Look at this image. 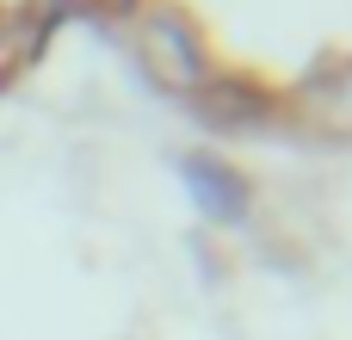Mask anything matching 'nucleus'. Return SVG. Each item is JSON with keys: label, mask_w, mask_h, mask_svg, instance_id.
<instances>
[{"label": "nucleus", "mask_w": 352, "mask_h": 340, "mask_svg": "<svg viewBox=\"0 0 352 340\" xmlns=\"http://www.w3.org/2000/svg\"><path fill=\"white\" fill-rule=\"evenodd\" d=\"M192 186L210 192V204H241V186H235V180H217V173H204V167L192 173Z\"/></svg>", "instance_id": "nucleus-1"}, {"label": "nucleus", "mask_w": 352, "mask_h": 340, "mask_svg": "<svg viewBox=\"0 0 352 340\" xmlns=\"http://www.w3.org/2000/svg\"><path fill=\"white\" fill-rule=\"evenodd\" d=\"M99 6H111V12H118V6H124V0H99Z\"/></svg>", "instance_id": "nucleus-2"}]
</instances>
